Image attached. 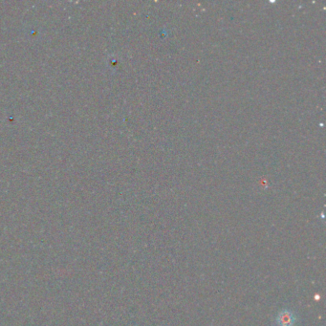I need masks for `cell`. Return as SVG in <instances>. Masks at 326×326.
Returning a JSON list of instances; mask_svg holds the SVG:
<instances>
[{
  "label": "cell",
  "instance_id": "obj_1",
  "mask_svg": "<svg viewBox=\"0 0 326 326\" xmlns=\"http://www.w3.org/2000/svg\"><path fill=\"white\" fill-rule=\"evenodd\" d=\"M276 324L278 326H294L295 316L290 310H282L275 318Z\"/></svg>",
  "mask_w": 326,
  "mask_h": 326
}]
</instances>
